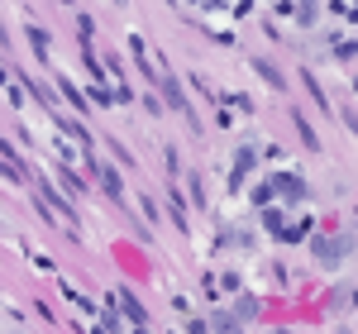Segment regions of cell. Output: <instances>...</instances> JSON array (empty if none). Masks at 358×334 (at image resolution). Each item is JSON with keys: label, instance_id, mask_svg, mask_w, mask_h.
Returning a JSON list of instances; mask_svg holds the SVG:
<instances>
[{"label": "cell", "instance_id": "6da1fadb", "mask_svg": "<svg viewBox=\"0 0 358 334\" xmlns=\"http://www.w3.org/2000/svg\"><path fill=\"white\" fill-rule=\"evenodd\" d=\"M253 163H258V153H253V148H239V158H234V187L253 172Z\"/></svg>", "mask_w": 358, "mask_h": 334}, {"label": "cell", "instance_id": "7a4b0ae2", "mask_svg": "<svg viewBox=\"0 0 358 334\" xmlns=\"http://www.w3.org/2000/svg\"><path fill=\"white\" fill-rule=\"evenodd\" d=\"M163 91H167V101H172L177 110H187V96H182V86L172 82V77H163Z\"/></svg>", "mask_w": 358, "mask_h": 334}, {"label": "cell", "instance_id": "3957f363", "mask_svg": "<svg viewBox=\"0 0 358 334\" xmlns=\"http://www.w3.org/2000/svg\"><path fill=\"white\" fill-rule=\"evenodd\" d=\"M120 306L129 310V320H134V325H143V306H138V301L129 296V291H120Z\"/></svg>", "mask_w": 358, "mask_h": 334}, {"label": "cell", "instance_id": "277c9868", "mask_svg": "<svg viewBox=\"0 0 358 334\" xmlns=\"http://www.w3.org/2000/svg\"><path fill=\"white\" fill-rule=\"evenodd\" d=\"M101 182H106V191L120 196V177H115V167H101Z\"/></svg>", "mask_w": 358, "mask_h": 334}, {"label": "cell", "instance_id": "5b68a950", "mask_svg": "<svg viewBox=\"0 0 358 334\" xmlns=\"http://www.w3.org/2000/svg\"><path fill=\"white\" fill-rule=\"evenodd\" d=\"M29 38H34V48H38V53H48V34H43V29H29Z\"/></svg>", "mask_w": 358, "mask_h": 334}, {"label": "cell", "instance_id": "8992f818", "mask_svg": "<svg viewBox=\"0 0 358 334\" xmlns=\"http://www.w3.org/2000/svg\"><path fill=\"white\" fill-rule=\"evenodd\" d=\"M215 325H220V330H215V334H239V325H234V320H229V315H220V320H215Z\"/></svg>", "mask_w": 358, "mask_h": 334}]
</instances>
